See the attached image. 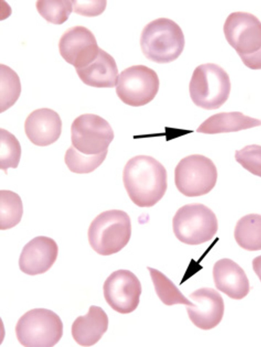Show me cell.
<instances>
[{
    "label": "cell",
    "instance_id": "obj_1",
    "mask_svg": "<svg viewBox=\"0 0 261 347\" xmlns=\"http://www.w3.org/2000/svg\"><path fill=\"white\" fill-rule=\"evenodd\" d=\"M123 181L134 203L141 207H151L165 194L167 172L163 165L153 157L137 155L126 164Z\"/></svg>",
    "mask_w": 261,
    "mask_h": 347
},
{
    "label": "cell",
    "instance_id": "obj_2",
    "mask_svg": "<svg viewBox=\"0 0 261 347\" xmlns=\"http://www.w3.org/2000/svg\"><path fill=\"white\" fill-rule=\"evenodd\" d=\"M223 32L228 43L243 63L253 70L261 69V21L253 14L234 12L227 17Z\"/></svg>",
    "mask_w": 261,
    "mask_h": 347
},
{
    "label": "cell",
    "instance_id": "obj_3",
    "mask_svg": "<svg viewBox=\"0 0 261 347\" xmlns=\"http://www.w3.org/2000/svg\"><path fill=\"white\" fill-rule=\"evenodd\" d=\"M140 45L145 56L158 63L176 60L185 46V37L180 27L167 18L155 19L143 28Z\"/></svg>",
    "mask_w": 261,
    "mask_h": 347
},
{
    "label": "cell",
    "instance_id": "obj_4",
    "mask_svg": "<svg viewBox=\"0 0 261 347\" xmlns=\"http://www.w3.org/2000/svg\"><path fill=\"white\" fill-rule=\"evenodd\" d=\"M131 233V221L127 213L111 209L100 213L92 221L88 230V241L97 253L110 255L127 245Z\"/></svg>",
    "mask_w": 261,
    "mask_h": 347
},
{
    "label": "cell",
    "instance_id": "obj_5",
    "mask_svg": "<svg viewBox=\"0 0 261 347\" xmlns=\"http://www.w3.org/2000/svg\"><path fill=\"white\" fill-rule=\"evenodd\" d=\"M231 83L227 73L220 66L206 63L197 66L189 84V92L197 106L207 110H216L228 99Z\"/></svg>",
    "mask_w": 261,
    "mask_h": 347
},
{
    "label": "cell",
    "instance_id": "obj_6",
    "mask_svg": "<svg viewBox=\"0 0 261 347\" xmlns=\"http://www.w3.org/2000/svg\"><path fill=\"white\" fill-rule=\"evenodd\" d=\"M63 329L62 321L56 313L45 308H35L21 316L15 332L23 346L50 347L60 340Z\"/></svg>",
    "mask_w": 261,
    "mask_h": 347
},
{
    "label": "cell",
    "instance_id": "obj_7",
    "mask_svg": "<svg viewBox=\"0 0 261 347\" xmlns=\"http://www.w3.org/2000/svg\"><path fill=\"white\" fill-rule=\"evenodd\" d=\"M176 238L183 243L196 245L210 241L218 230L215 214L200 203L185 205L178 209L172 220Z\"/></svg>",
    "mask_w": 261,
    "mask_h": 347
},
{
    "label": "cell",
    "instance_id": "obj_8",
    "mask_svg": "<svg viewBox=\"0 0 261 347\" xmlns=\"http://www.w3.org/2000/svg\"><path fill=\"white\" fill-rule=\"evenodd\" d=\"M218 176L216 166L209 158L193 154L181 159L174 171L178 190L187 197H197L209 193L215 186Z\"/></svg>",
    "mask_w": 261,
    "mask_h": 347
},
{
    "label": "cell",
    "instance_id": "obj_9",
    "mask_svg": "<svg viewBox=\"0 0 261 347\" xmlns=\"http://www.w3.org/2000/svg\"><path fill=\"white\" fill-rule=\"evenodd\" d=\"M160 82L153 69L143 65H133L118 75L116 92L124 103L142 106L150 102L156 95Z\"/></svg>",
    "mask_w": 261,
    "mask_h": 347
},
{
    "label": "cell",
    "instance_id": "obj_10",
    "mask_svg": "<svg viewBox=\"0 0 261 347\" xmlns=\"http://www.w3.org/2000/svg\"><path fill=\"white\" fill-rule=\"evenodd\" d=\"M114 137L113 130L108 122L95 114L81 115L71 124L72 146L86 155L108 151Z\"/></svg>",
    "mask_w": 261,
    "mask_h": 347
},
{
    "label": "cell",
    "instance_id": "obj_11",
    "mask_svg": "<svg viewBox=\"0 0 261 347\" xmlns=\"http://www.w3.org/2000/svg\"><path fill=\"white\" fill-rule=\"evenodd\" d=\"M142 288L136 276L130 271L113 272L103 286L105 299L115 311L122 314L132 312L138 307Z\"/></svg>",
    "mask_w": 261,
    "mask_h": 347
},
{
    "label": "cell",
    "instance_id": "obj_12",
    "mask_svg": "<svg viewBox=\"0 0 261 347\" xmlns=\"http://www.w3.org/2000/svg\"><path fill=\"white\" fill-rule=\"evenodd\" d=\"M99 48L91 31L80 25L67 30L59 42L60 55L75 69L84 67L93 61Z\"/></svg>",
    "mask_w": 261,
    "mask_h": 347
},
{
    "label": "cell",
    "instance_id": "obj_13",
    "mask_svg": "<svg viewBox=\"0 0 261 347\" xmlns=\"http://www.w3.org/2000/svg\"><path fill=\"white\" fill-rule=\"evenodd\" d=\"M190 298L193 305L188 306L189 317L198 328L210 330L217 326L222 320L224 304L221 295L215 289L202 288L192 292Z\"/></svg>",
    "mask_w": 261,
    "mask_h": 347
},
{
    "label": "cell",
    "instance_id": "obj_14",
    "mask_svg": "<svg viewBox=\"0 0 261 347\" xmlns=\"http://www.w3.org/2000/svg\"><path fill=\"white\" fill-rule=\"evenodd\" d=\"M58 247L51 238L39 236L28 242L23 248L19 258L20 270L29 275L43 274L56 260Z\"/></svg>",
    "mask_w": 261,
    "mask_h": 347
},
{
    "label": "cell",
    "instance_id": "obj_15",
    "mask_svg": "<svg viewBox=\"0 0 261 347\" xmlns=\"http://www.w3.org/2000/svg\"><path fill=\"white\" fill-rule=\"evenodd\" d=\"M25 133L30 141L38 146L49 145L59 138L62 121L59 114L48 108L33 111L24 123Z\"/></svg>",
    "mask_w": 261,
    "mask_h": 347
},
{
    "label": "cell",
    "instance_id": "obj_16",
    "mask_svg": "<svg viewBox=\"0 0 261 347\" xmlns=\"http://www.w3.org/2000/svg\"><path fill=\"white\" fill-rule=\"evenodd\" d=\"M216 288L231 299L240 300L250 290L249 282L243 269L228 258L217 261L213 270Z\"/></svg>",
    "mask_w": 261,
    "mask_h": 347
},
{
    "label": "cell",
    "instance_id": "obj_17",
    "mask_svg": "<svg viewBox=\"0 0 261 347\" xmlns=\"http://www.w3.org/2000/svg\"><path fill=\"white\" fill-rule=\"evenodd\" d=\"M75 70L81 81L88 86L113 88L116 85L118 77L116 63L110 54L100 48L93 61Z\"/></svg>",
    "mask_w": 261,
    "mask_h": 347
},
{
    "label": "cell",
    "instance_id": "obj_18",
    "mask_svg": "<svg viewBox=\"0 0 261 347\" xmlns=\"http://www.w3.org/2000/svg\"><path fill=\"white\" fill-rule=\"evenodd\" d=\"M108 317L100 307L92 305L88 313L77 317L71 326L74 340L83 346L97 343L108 328Z\"/></svg>",
    "mask_w": 261,
    "mask_h": 347
},
{
    "label": "cell",
    "instance_id": "obj_19",
    "mask_svg": "<svg viewBox=\"0 0 261 347\" xmlns=\"http://www.w3.org/2000/svg\"><path fill=\"white\" fill-rule=\"evenodd\" d=\"M261 125V120L252 118L240 112L215 114L203 121L197 132L216 134L237 132Z\"/></svg>",
    "mask_w": 261,
    "mask_h": 347
},
{
    "label": "cell",
    "instance_id": "obj_20",
    "mask_svg": "<svg viewBox=\"0 0 261 347\" xmlns=\"http://www.w3.org/2000/svg\"><path fill=\"white\" fill-rule=\"evenodd\" d=\"M234 236L238 244L248 251L261 250V215H247L237 223Z\"/></svg>",
    "mask_w": 261,
    "mask_h": 347
},
{
    "label": "cell",
    "instance_id": "obj_21",
    "mask_svg": "<svg viewBox=\"0 0 261 347\" xmlns=\"http://www.w3.org/2000/svg\"><path fill=\"white\" fill-rule=\"evenodd\" d=\"M23 214L21 199L16 193L10 190L0 191V229L14 227L21 221Z\"/></svg>",
    "mask_w": 261,
    "mask_h": 347
},
{
    "label": "cell",
    "instance_id": "obj_22",
    "mask_svg": "<svg viewBox=\"0 0 261 347\" xmlns=\"http://www.w3.org/2000/svg\"><path fill=\"white\" fill-rule=\"evenodd\" d=\"M158 296L165 305L171 306L182 304L192 306L193 303L187 299L175 284L159 271L147 267Z\"/></svg>",
    "mask_w": 261,
    "mask_h": 347
},
{
    "label": "cell",
    "instance_id": "obj_23",
    "mask_svg": "<svg viewBox=\"0 0 261 347\" xmlns=\"http://www.w3.org/2000/svg\"><path fill=\"white\" fill-rule=\"evenodd\" d=\"M0 112L12 106L18 99L21 90L17 74L9 66L0 64Z\"/></svg>",
    "mask_w": 261,
    "mask_h": 347
},
{
    "label": "cell",
    "instance_id": "obj_24",
    "mask_svg": "<svg viewBox=\"0 0 261 347\" xmlns=\"http://www.w3.org/2000/svg\"><path fill=\"white\" fill-rule=\"evenodd\" d=\"M108 151L96 155L80 152L72 145L67 150L64 161L69 170L77 174H87L94 171L105 159Z\"/></svg>",
    "mask_w": 261,
    "mask_h": 347
},
{
    "label": "cell",
    "instance_id": "obj_25",
    "mask_svg": "<svg viewBox=\"0 0 261 347\" xmlns=\"http://www.w3.org/2000/svg\"><path fill=\"white\" fill-rule=\"evenodd\" d=\"M36 6L42 17L55 24L66 21L73 11L72 1L69 0H39Z\"/></svg>",
    "mask_w": 261,
    "mask_h": 347
},
{
    "label": "cell",
    "instance_id": "obj_26",
    "mask_svg": "<svg viewBox=\"0 0 261 347\" xmlns=\"http://www.w3.org/2000/svg\"><path fill=\"white\" fill-rule=\"evenodd\" d=\"M0 138V168L7 173L8 168L17 167L21 156V147L12 134L2 128Z\"/></svg>",
    "mask_w": 261,
    "mask_h": 347
},
{
    "label": "cell",
    "instance_id": "obj_27",
    "mask_svg": "<svg viewBox=\"0 0 261 347\" xmlns=\"http://www.w3.org/2000/svg\"><path fill=\"white\" fill-rule=\"evenodd\" d=\"M236 161L252 174L261 177V146L251 144L236 150Z\"/></svg>",
    "mask_w": 261,
    "mask_h": 347
},
{
    "label": "cell",
    "instance_id": "obj_28",
    "mask_svg": "<svg viewBox=\"0 0 261 347\" xmlns=\"http://www.w3.org/2000/svg\"><path fill=\"white\" fill-rule=\"evenodd\" d=\"M73 11L87 17L99 15L105 10L106 1H72Z\"/></svg>",
    "mask_w": 261,
    "mask_h": 347
},
{
    "label": "cell",
    "instance_id": "obj_29",
    "mask_svg": "<svg viewBox=\"0 0 261 347\" xmlns=\"http://www.w3.org/2000/svg\"><path fill=\"white\" fill-rule=\"evenodd\" d=\"M252 267L254 272L257 275L261 281V255L253 259L252 261Z\"/></svg>",
    "mask_w": 261,
    "mask_h": 347
}]
</instances>
